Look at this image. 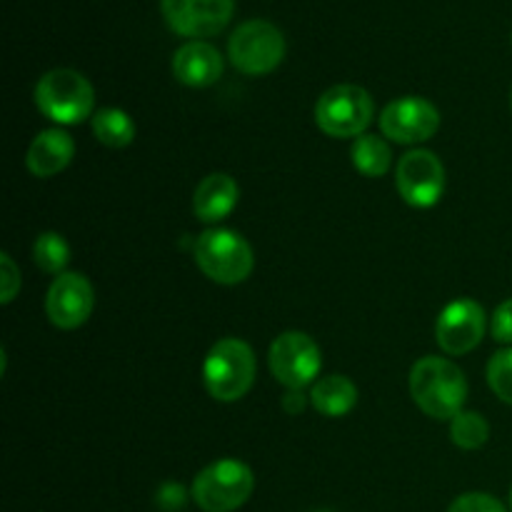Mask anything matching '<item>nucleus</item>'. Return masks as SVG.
<instances>
[{
    "label": "nucleus",
    "instance_id": "obj_5",
    "mask_svg": "<svg viewBox=\"0 0 512 512\" xmlns=\"http://www.w3.org/2000/svg\"><path fill=\"white\" fill-rule=\"evenodd\" d=\"M195 263L213 283L238 285L253 273V248L228 228H210L195 240Z\"/></svg>",
    "mask_w": 512,
    "mask_h": 512
},
{
    "label": "nucleus",
    "instance_id": "obj_21",
    "mask_svg": "<svg viewBox=\"0 0 512 512\" xmlns=\"http://www.w3.org/2000/svg\"><path fill=\"white\" fill-rule=\"evenodd\" d=\"M450 438L458 448L463 450H478L488 443L490 425L488 420L473 410H463L450 420Z\"/></svg>",
    "mask_w": 512,
    "mask_h": 512
},
{
    "label": "nucleus",
    "instance_id": "obj_8",
    "mask_svg": "<svg viewBox=\"0 0 512 512\" xmlns=\"http://www.w3.org/2000/svg\"><path fill=\"white\" fill-rule=\"evenodd\" d=\"M268 365L278 383H283L288 390H303L318 378L323 368V355L308 333L288 330L270 345Z\"/></svg>",
    "mask_w": 512,
    "mask_h": 512
},
{
    "label": "nucleus",
    "instance_id": "obj_15",
    "mask_svg": "<svg viewBox=\"0 0 512 512\" xmlns=\"http://www.w3.org/2000/svg\"><path fill=\"white\" fill-rule=\"evenodd\" d=\"M73 155H75L73 138H70L65 130L50 128L35 135V140L28 148L25 165H28V170L35 175V178H53V175L63 173V170L68 168Z\"/></svg>",
    "mask_w": 512,
    "mask_h": 512
},
{
    "label": "nucleus",
    "instance_id": "obj_1",
    "mask_svg": "<svg viewBox=\"0 0 512 512\" xmlns=\"http://www.w3.org/2000/svg\"><path fill=\"white\" fill-rule=\"evenodd\" d=\"M410 395L428 418L453 420L463 413L468 380L453 360L428 355L410 370Z\"/></svg>",
    "mask_w": 512,
    "mask_h": 512
},
{
    "label": "nucleus",
    "instance_id": "obj_14",
    "mask_svg": "<svg viewBox=\"0 0 512 512\" xmlns=\"http://www.w3.org/2000/svg\"><path fill=\"white\" fill-rule=\"evenodd\" d=\"M173 73L188 88H208L218 83L223 75V58L210 43L190 40L175 50Z\"/></svg>",
    "mask_w": 512,
    "mask_h": 512
},
{
    "label": "nucleus",
    "instance_id": "obj_27",
    "mask_svg": "<svg viewBox=\"0 0 512 512\" xmlns=\"http://www.w3.org/2000/svg\"><path fill=\"white\" fill-rule=\"evenodd\" d=\"M283 410L288 415H300L305 410V395L303 390H288L283 398Z\"/></svg>",
    "mask_w": 512,
    "mask_h": 512
},
{
    "label": "nucleus",
    "instance_id": "obj_29",
    "mask_svg": "<svg viewBox=\"0 0 512 512\" xmlns=\"http://www.w3.org/2000/svg\"><path fill=\"white\" fill-rule=\"evenodd\" d=\"M318 512H330V510H318Z\"/></svg>",
    "mask_w": 512,
    "mask_h": 512
},
{
    "label": "nucleus",
    "instance_id": "obj_16",
    "mask_svg": "<svg viewBox=\"0 0 512 512\" xmlns=\"http://www.w3.org/2000/svg\"><path fill=\"white\" fill-rule=\"evenodd\" d=\"M240 198L238 183L225 173H213L195 188L193 210L203 223H220L235 210Z\"/></svg>",
    "mask_w": 512,
    "mask_h": 512
},
{
    "label": "nucleus",
    "instance_id": "obj_19",
    "mask_svg": "<svg viewBox=\"0 0 512 512\" xmlns=\"http://www.w3.org/2000/svg\"><path fill=\"white\" fill-rule=\"evenodd\" d=\"M93 135L108 148H128L135 140V123L125 110L103 108L93 115Z\"/></svg>",
    "mask_w": 512,
    "mask_h": 512
},
{
    "label": "nucleus",
    "instance_id": "obj_10",
    "mask_svg": "<svg viewBox=\"0 0 512 512\" xmlns=\"http://www.w3.org/2000/svg\"><path fill=\"white\" fill-rule=\"evenodd\" d=\"M165 23L183 38H213L228 28L235 0H160Z\"/></svg>",
    "mask_w": 512,
    "mask_h": 512
},
{
    "label": "nucleus",
    "instance_id": "obj_4",
    "mask_svg": "<svg viewBox=\"0 0 512 512\" xmlns=\"http://www.w3.org/2000/svg\"><path fill=\"white\" fill-rule=\"evenodd\" d=\"M253 488V470L240 460L223 458L195 475L190 498L205 512H233L248 503Z\"/></svg>",
    "mask_w": 512,
    "mask_h": 512
},
{
    "label": "nucleus",
    "instance_id": "obj_9",
    "mask_svg": "<svg viewBox=\"0 0 512 512\" xmlns=\"http://www.w3.org/2000/svg\"><path fill=\"white\" fill-rule=\"evenodd\" d=\"M400 198L413 208H433L445 193V168L433 150H410L395 170Z\"/></svg>",
    "mask_w": 512,
    "mask_h": 512
},
{
    "label": "nucleus",
    "instance_id": "obj_20",
    "mask_svg": "<svg viewBox=\"0 0 512 512\" xmlns=\"http://www.w3.org/2000/svg\"><path fill=\"white\" fill-rule=\"evenodd\" d=\"M33 258L35 265L48 275H63L70 263V245L60 233H43L35 238Z\"/></svg>",
    "mask_w": 512,
    "mask_h": 512
},
{
    "label": "nucleus",
    "instance_id": "obj_11",
    "mask_svg": "<svg viewBox=\"0 0 512 512\" xmlns=\"http://www.w3.org/2000/svg\"><path fill=\"white\" fill-rule=\"evenodd\" d=\"M440 128V113L430 100L405 95L385 105L380 113V130L385 138L400 145H415L430 140Z\"/></svg>",
    "mask_w": 512,
    "mask_h": 512
},
{
    "label": "nucleus",
    "instance_id": "obj_26",
    "mask_svg": "<svg viewBox=\"0 0 512 512\" xmlns=\"http://www.w3.org/2000/svg\"><path fill=\"white\" fill-rule=\"evenodd\" d=\"M185 503H188V498H185L183 485H178V483H165L163 488L158 490V505H160V510L173 512V510L183 508Z\"/></svg>",
    "mask_w": 512,
    "mask_h": 512
},
{
    "label": "nucleus",
    "instance_id": "obj_3",
    "mask_svg": "<svg viewBox=\"0 0 512 512\" xmlns=\"http://www.w3.org/2000/svg\"><path fill=\"white\" fill-rule=\"evenodd\" d=\"M255 380V353L245 340L223 338L210 348L203 363L205 390L220 403L245 398Z\"/></svg>",
    "mask_w": 512,
    "mask_h": 512
},
{
    "label": "nucleus",
    "instance_id": "obj_28",
    "mask_svg": "<svg viewBox=\"0 0 512 512\" xmlns=\"http://www.w3.org/2000/svg\"><path fill=\"white\" fill-rule=\"evenodd\" d=\"M510 508H512V490H510Z\"/></svg>",
    "mask_w": 512,
    "mask_h": 512
},
{
    "label": "nucleus",
    "instance_id": "obj_18",
    "mask_svg": "<svg viewBox=\"0 0 512 512\" xmlns=\"http://www.w3.org/2000/svg\"><path fill=\"white\" fill-rule=\"evenodd\" d=\"M350 158L358 173L368 175V178H380L390 170L393 163V153H390L388 143L380 135H360L355 138Z\"/></svg>",
    "mask_w": 512,
    "mask_h": 512
},
{
    "label": "nucleus",
    "instance_id": "obj_23",
    "mask_svg": "<svg viewBox=\"0 0 512 512\" xmlns=\"http://www.w3.org/2000/svg\"><path fill=\"white\" fill-rule=\"evenodd\" d=\"M448 512H508L498 498L488 493H465L453 500Z\"/></svg>",
    "mask_w": 512,
    "mask_h": 512
},
{
    "label": "nucleus",
    "instance_id": "obj_7",
    "mask_svg": "<svg viewBox=\"0 0 512 512\" xmlns=\"http://www.w3.org/2000/svg\"><path fill=\"white\" fill-rule=\"evenodd\" d=\"M228 58L245 75L273 73L285 58L283 33L270 20H245L230 35Z\"/></svg>",
    "mask_w": 512,
    "mask_h": 512
},
{
    "label": "nucleus",
    "instance_id": "obj_2",
    "mask_svg": "<svg viewBox=\"0 0 512 512\" xmlns=\"http://www.w3.org/2000/svg\"><path fill=\"white\" fill-rule=\"evenodd\" d=\"M35 105L58 125H78L93 115L95 90L85 75L70 68L48 70L35 85Z\"/></svg>",
    "mask_w": 512,
    "mask_h": 512
},
{
    "label": "nucleus",
    "instance_id": "obj_25",
    "mask_svg": "<svg viewBox=\"0 0 512 512\" xmlns=\"http://www.w3.org/2000/svg\"><path fill=\"white\" fill-rule=\"evenodd\" d=\"M0 273H3V305L13 303L15 293L20 290V270L15 268L13 258L8 253L0 255Z\"/></svg>",
    "mask_w": 512,
    "mask_h": 512
},
{
    "label": "nucleus",
    "instance_id": "obj_22",
    "mask_svg": "<svg viewBox=\"0 0 512 512\" xmlns=\"http://www.w3.org/2000/svg\"><path fill=\"white\" fill-rule=\"evenodd\" d=\"M488 385L503 403L512 405V348L500 350L490 358Z\"/></svg>",
    "mask_w": 512,
    "mask_h": 512
},
{
    "label": "nucleus",
    "instance_id": "obj_24",
    "mask_svg": "<svg viewBox=\"0 0 512 512\" xmlns=\"http://www.w3.org/2000/svg\"><path fill=\"white\" fill-rule=\"evenodd\" d=\"M490 330H493V338L498 343L512 345V298L505 300L503 305H498L493 315V323H490Z\"/></svg>",
    "mask_w": 512,
    "mask_h": 512
},
{
    "label": "nucleus",
    "instance_id": "obj_6",
    "mask_svg": "<svg viewBox=\"0 0 512 512\" xmlns=\"http://www.w3.org/2000/svg\"><path fill=\"white\" fill-rule=\"evenodd\" d=\"M373 115V98L360 85H333L315 103V123L330 138H360Z\"/></svg>",
    "mask_w": 512,
    "mask_h": 512
},
{
    "label": "nucleus",
    "instance_id": "obj_13",
    "mask_svg": "<svg viewBox=\"0 0 512 512\" xmlns=\"http://www.w3.org/2000/svg\"><path fill=\"white\" fill-rule=\"evenodd\" d=\"M95 308L93 285L80 273H63L53 280L45 298L48 320L60 330H75L88 323Z\"/></svg>",
    "mask_w": 512,
    "mask_h": 512
},
{
    "label": "nucleus",
    "instance_id": "obj_12",
    "mask_svg": "<svg viewBox=\"0 0 512 512\" xmlns=\"http://www.w3.org/2000/svg\"><path fill=\"white\" fill-rule=\"evenodd\" d=\"M485 335L483 305L470 298L453 300L445 305L435 325V340L448 355H465L480 345Z\"/></svg>",
    "mask_w": 512,
    "mask_h": 512
},
{
    "label": "nucleus",
    "instance_id": "obj_17",
    "mask_svg": "<svg viewBox=\"0 0 512 512\" xmlns=\"http://www.w3.org/2000/svg\"><path fill=\"white\" fill-rule=\"evenodd\" d=\"M310 403L325 418H343L358 405V388L345 375H328L313 385Z\"/></svg>",
    "mask_w": 512,
    "mask_h": 512
}]
</instances>
